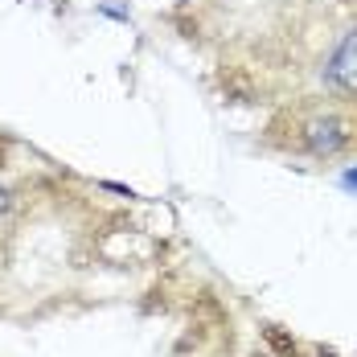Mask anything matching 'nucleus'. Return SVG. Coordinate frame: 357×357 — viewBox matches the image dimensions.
Listing matches in <instances>:
<instances>
[{"label": "nucleus", "mask_w": 357, "mask_h": 357, "mask_svg": "<svg viewBox=\"0 0 357 357\" xmlns=\"http://www.w3.org/2000/svg\"><path fill=\"white\" fill-rule=\"evenodd\" d=\"M349 123L337 115V111H321V115H312L308 123H304V148L312 152V156H337V152H345V144H349Z\"/></svg>", "instance_id": "1"}, {"label": "nucleus", "mask_w": 357, "mask_h": 357, "mask_svg": "<svg viewBox=\"0 0 357 357\" xmlns=\"http://www.w3.org/2000/svg\"><path fill=\"white\" fill-rule=\"evenodd\" d=\"M345 185H349V189H357V169H349V173H345Z\"/></svg>", "instance_id": "4"}, {"label": "nucleus", "mask_w": 357, "mask_h": 357, "mask_svg": "<svg viewBox=\"0 0 357 357\" xmlns=\"http://www.w3.org/2000/svg\"><path fill=\"white\" fill-rule=\"evenodd\" d=\"M13 202H17V197H13V189H0V214H8V210H13Z\"/></svg>", "instance_id": "3"}, {"label": "nucleus", "mask_w": 357, "mask_h": 357, "mask_svg": "<svg viewBox=\"0 0 357 357\" xmlns=\"http://www.w3.org/2000/svg\"><path fill=\"white\" fill-rule=\"evenodd\" d=\"M324 82H333V86L357 82V29L345 33V41L333 50V58H328V66H324Z\"/></svg>", "instance_id": "2"}]
</instances>
